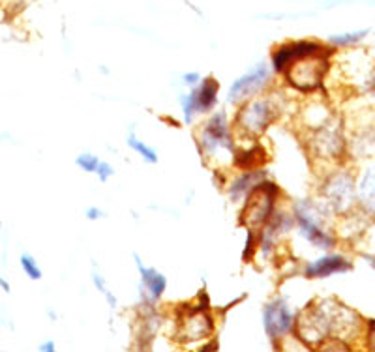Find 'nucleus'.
<instances>
[{
  "label": "nucleus",
  "mask_w": 375,
  "mask_h": 352,
  "mask_svg": "<svg viewBox=\"0 0 375 352\" xmlns=\"http://www.w3.org/2000/svg\"><path fill=\"white\" fill-rule=\"evenodd\" d=\"M0 291H2V293H6V294L12 293V286H10V283H8L4 277H0Z\"/></svg>",
  "instance_id": "obj_28"
},
{
  "label": "nucleus",
  "mask_w": 375,
  "mask_h": 352,
  "mask_svg": "<svg viewBox=\"0 0 375 352\" xmlns=\"http://www.w3.org/2000/svg\"><path fill=\"white\" fill-rule=\"evenodd\" d=\"M126 143H128V146H130L135 154H139L141 158H143V162L147 163H158V152H156L152 146H149L147 143H143L141 139L135 135V132L133 130H130V133H128V137H126Z\"/></svg>",
  "instance_id": "obj_17"
},
{
  "label": "nucleus",
  "mask_w": 375,
  "mask_h": 352,
  "mask_svg": "<svg viewBox=\"0 0 375 352\" xmlns=\"http://www.w3.org/2000/svg\"><path fill=\"white\" fill-rule=\"evenodd\" d=\"M280 195V188L270 180L257 182L246 195V204L240 214V223L250 231H257L267 225L276 212V201Z\"/></svg>",
  "instance_id": "obj_2"
},
{
  "label": "nucleus",
  "mask_w": 375,
  "mask_h": 352,
  "mask_svg": "<svg viewBox=\"0 0 375 352\" xmlns=\"http://www.w3.org/2000/svg\"><path fill=\"white\" fill-rule=\"evenodd\" d=\"M357 195L358 203L362 204V208L375 215V163L366 167L364 174L360 176Z\"/></svg>",
  "instance_id": "obj_16"
},
{
  "label": "nucleus",
  "mask_w": 375,
  "mask_h": 352,
  "mask_svg": "<svg viewBox=\"0 0 375 352\" xmlns=\"http://www.w3.org/2000/svg\"><path fill=\"white\" fill-rule=\"evenodd\" d=\"M54 349H57V345H54L53 339H47L45 343H42V345H40V351L42 352H53Z\"/></svg>",
  "instance_id": "obj_27"
},
{
  "label": "nucleus",
  "mask_w": 375,
  "mask_h": 352,
  "mask_svg": "<svg viewBox=\"0 0 375 352\" xmlns=\"http://www.w3.org/2000/svg\"><path fill=\"white\" fill-rule=\"evenodd\" d=\"M94 174L98 176V180H100V182H108V180L115 174V167L108 162H100V165H98V169H96Z\"/></svg>",
  "instance_id": "obj_24"
},
{
  "label": "nucleus",
  "mask_w": 375,
  "mask_h": 352,
  "mask_svg": "<svg viewBox=\"0 0 375 352\" xmlns=\"http://www.w3.org/2000/svg\"><path fill=\"white\" fill-rule=\"evenodd\" d=\"M92 283H94L96 289H98V291L105 296L109 307H111V309H117V304H119V302H117V298H115V294L108 289V283H105V280H103V275H101L96 268H92Z\"/></svg>",
  "instance_id": "obj_21"
},
{
  "label": "nucleus",
  "mask_w": 375,
  "mask_h": 352,
  "mask_svg": "<svg viewBox=\"0 0 375 352\" xmlns=\"http://www.w3.org/2000/svg\"><path fill=\"white\" fill-rule=\"evenodd\" d=\"M218 90L220 83L214 77H205L188 94H180V107L186 122H190L196 114L209 113L218 103Z\"/></svg>",
  "instance_id": "obj_9"
},
{
  "label": "nucleus",
  "mask_w": 375,
  "mask_h": 352,
  "mask_svg": "<svg viewBox=\"0 0 375 352\" xmlns=\"http://www.w3.org/2000/svg\"><path fill=\"white\" fill-rule=\"evenodd\" d=\"M270 75H272L270 68L265 62L256 64L250 72H246L237 81H233V84L229 86V92H227V102L244 103L248 100H251L253 95L259 94L270 83Z\"/></svg>",
  "instance_id": "obj_10"
},
{
  "label": "nucleus",
  "mask_w": 375,
  "mask_h": 352,
  "mask_svg": "<svg viewBox=\"0 0 375 352\" xmlns=\"http://www.w3.org/2000/svg\"><path fill=\"white\" fill-rule=\"evenodd\" d=\"M19 263H21V268H23V272L27 274V277L32 281H40L43 277V272L42 268H40V264H38V261L32 255H29V253H23L21 257H19Z\"/></svg>",
  "instance_id": "obj_20"
},
{
  "label": "nucleus",
  "mask_w": 375,
  "mask_h": 352,
  "mask_svg": "<svg viewBox=\"0 0 375 352\" xmlns=\"http://www.w3.org/2000/svg\"><path fill=\"white\" fill-rule=\"evenodd\" d=\"M265 158V154H263V150L259 148V146H251L250 150H238L237 154H235V165L240 169H256L259 163H261V160ZM265 162V160H263Z\"/></svg>",
  "instance_id": "obj_18"
},
{
  "label": "nucleus",
  "mask_w": 375,
  "mask_h": 352,
  "mask_svg": "<svg viewBox=\"0 0 375 352\" xmlns=\"http://www.w3.org/2000/svg\"><path fill=\"white\" fill-rule=\"evenodd\" d=\"M101 215H103V212H101L98 206H90V208H87V217H89L90 221H96L100 220Z\"/></svg>",
  "instance_id": "obj_26"
},
{
  "label": "nucleus",
  "mask_w": 375,
  "mask_h": 352,
  "mask_svg": "<svg viewBox=\"0 0 375 352\" xmlns=\"http://www.w3.org/2000/svg\"><path fill=\"white\" fill-rule=\"evenodd\" d=\"M256 250H257V234H256V231H250V229H248V238H246L244 255H242V259L248 261V259L253 257Z\"/></svg>",
  "instance_id": "obj_23"
},
{
  "label": "nucleus",
  "mask_w": 375,
  "mask_h": 352,
  "mask_svg": "<svg viewBox=\"0 0 375 352\" xmlns=\"http://www.w3.org/2000/svg\"><path fill=\"white\" fill-rule=\"evenodd\" d=\"M353 268L349 259H346L339 253H328L323 257L316 259L304 266V275L308 280H323V277H330L334 274H346Z\"/></svg>",
  "instance_id": "obj_14"
},
{
  "label": "nucleus",
  "mask_w": 375,
  "mask_h": 352,
  "mask_svg": "<svg viewBox=\"0 0 375 352\" xmlns=\"http://www.w3.org/2000/svg\"><path fill=\"white\" fill-rule=\"evenodd\" d=\"M323 197H325L328 208L334 210L336 214L351 212L358 199L355 178L347 171H336L325 180Z\"/></svg>",
  "instance_id": "obj_7"
},
{
  "label": "nucleus",
  "mask_w": 375,
  "mask_h": 352,
  "mask_svg": "<svg viewBox=\"0 0 375 352\" xmlns=\"http://www.w3.org/2000/svg\"><path fill=\"white\" fill-rule=\"evenodd\" d=\"M369 30H355V32H344V34H334L328 38V43L334 47H353L368 36Z\"/></svg>",
  "instance_id": "obj_19"
},
{
  "label": "nucleus",
  "mask_w": 375,
  "mask_h": 352,
  "mask_svg": "<svg viewBox=\"0 0 375 352\" xmlns=\"http://www.w3.org/2000/svg\"><path fill=\"white\" fill-rule=\"evenodd\" d=\"M323 43L314 42V40H300V42H289L274 49L272 53V70L276 73H284L287 68L291 66L293 62L304 59V56H310V54H317L327 51Z\"/></svg>",
  "instance_id": "obj_13"
},
{
  "label": "nucleus",
  "mask_w": 375,
  "mask_h": 352,
  "mask_svg": "<svg viewBox=\"0 0 375 352\" xmlns=\"http://www.w3.org/2000/svg\"><path fill=\"white\" fill-rule=\"evenodd\" d=\"M304 321H297V334L306 343L316 341H347L349 335L357 334L360 330L362 321L360 316L346 305L325 300L319 302V307L308 309L304 313Z\"/></svg>",
  "instance_id": "obj_1"
},
{
  "label": "nucleus",
  "mask_w": 375,
  "mask_h": 352,
  "mask_svg": "<svg viewBox=\"0 0 375 352\" xmlns=\"http://www.w3.org/2000/svg\"><path fill=\"white\" fill-rule=\"evenodd\" d=\"M199 83H201V75L197 72H188L182 75V84L188 86V89H193V86H197Z\"/></svg>",
  "instance_id": "obj_25"
},
{
  "label": "nucleus",
  "mask_w": 375,
  "mask_h": 352,
  "mask_svg": "<svg viewBox=\"0 0 375 352\" xmlns=\"http://www.w3.org/2000/svg\"><path fill=\"white\" fill-rule=\"evenodd\" d=\"M332 51L327 49L323 53L310 54L304 59L293 62L291 66L287 68L284 75L286 81L291 84L293 89L300 90V92H314V90L321 89L323 79L328 70V59H330Z\"/></svg>",
  "instance_id": "obj_4"
},
{
  "label": "nucleus",
  "mask_w": 375,
  "mask_h": 352,
  "mask_svg": "<svg viewBox=\"0 0 375 352\" xmlns=\"http://www.w3.org/2000/svg\"><path fill=\"white\" fill-rule=\"evenodd\" d=\"M135 259V266L139 272V298L145 307H152L158 300L163 296L167 289V277L156 268H150L141 261L138 253H133Z\"/></svg>",
  "instance_id": "obj_12"
},
{
  "label": "nucleus",
  "mask_w": 375,
  "mask_h": 352,
  "mask_svg": "<svg viewBox=\"0 0 375 352\" xmlns=\"http://www.w3.org/2000/svg\"><path fill=\"white\" fill-rule=\"evenodd\" d=\"M293 217H295V223L300 231V236L306 242H310L311 245H316L317 250L328 251L336 245V238L323 227V220L319 217L316 206L310 201L295 204Z\"/></svg>",
  "instance_id": "obj_6"
},
{
  "label": "nucleus",
  "mask_w": 375,
  "mask_h": 352,
  "mask_svg": "<svg viewBox=\"0 0 375 352\" xmlns=\"http://www.w3.org/2000/svg\"><path fill=\"white\" fill-rule=\"evenodd\" d=\"M188 307V305H186ZM214 332V319L210 316L209 305L188 307L180 319V335L184 341H205Z\"/></svg>",
  "instance_id": "obj_11"
},
{
  "label": "nucleus",
  "mask_w": 375,
  "mask_h": 352,
  "mask_svg": "<svg viewBox=\"0 0 375 352\" xmlns=\"http://www.w3.org/2000/svg\"><path fill=\"white\" fill-rule=\"evenodd\" d=\"M280 116V107L274 102V98H257L244 102L242 109L238 111L235 128L240 130L242 135L257 137L267 132V128Z\"/></svg>",
  "instance_id": "obj_5"
},
{
  "label": "nucleus",
  "mask_w": 375,
  "mask_h": 352,
  "mask_svg": "<svg viewBox=\"0 0 375 352\" xmlns=\"http://www.w3.org/2000/svg\"><path fill=\"white\" fill-rule=\"evenodd\" d=\"M197 143L201 148V154L209 160H221V155L235 154V141L233 132L226 113H214L205 124L197 135Z\"/></svg>",
  "instance_id": "obj_3"
},
{
  "label": "nucleus",
  "mask_w": 375,
  "mask_h": 352,
  "mask_svg": "<svg viewBox=\"0 0 375 352\" xmlns=\"http://www.w3.org/2000/svg\"><path fill=\"white\" fill-rule=\"evenodd\" d=\"M265 178H267V173L261 171V169H244V173L238 174L237 178L233 180V184L229 185V197L233 201L246 197L251 191V188Z\"/></svg>",
  "instance_id": "obj_15"
},
{
  "label": "nucleus",
  "mask_w": 375,
  "mask_h": 352,
  "mask_svg": "<svg viewBox=\"0 0 375 352\" xmlns=\"http://www.w3.org/2000/svg\"><path fill=\"white\" fill-rule=\"evenodd\" d=\"M100 158L94 154H90V152H84V154H79L78 158H75V165H78L81 171H84V173L89 174H94L96 169H98V165H100Z\"/></svg>",
  "instance_id": "obj_22"
},
{
  "label": "nucleus",
  "mask_w": 375,
  "mask_h": 352,
  "mask_svg": "<svg viewBox=\"0 0 375 352\" xmlns=\"http://www.w3.org/2000/svg\"><path fill=\"white\" fill-rule=\"evenodd\" d=\"M263 326L270 341H280L297 328V316L284 298H274L263 309Z\"/></svg>",
  "instance_id": "obj_8"
}]
</instances>
